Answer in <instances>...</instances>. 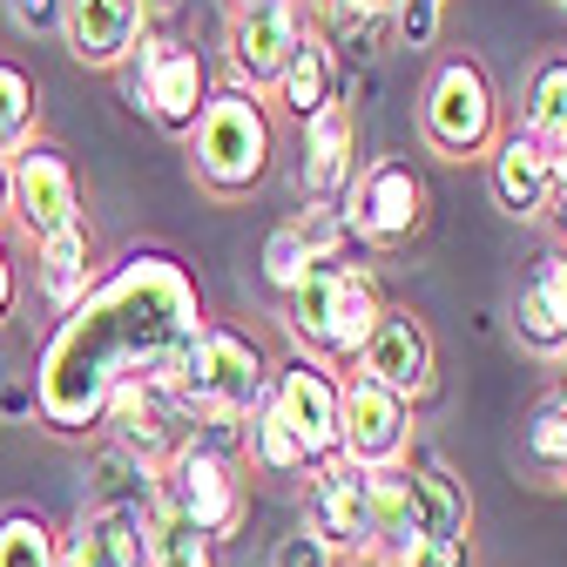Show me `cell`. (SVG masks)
Returning <instances> with one entry per match:
<instances>
[{"label": "cell", "mask_w": 567, "mask_h": 567, "mask_svg": "<svg viewBox=\"0 0 567 567\" xmlns=\"http://www.w3.org/2000/svg\"><path fill=\"white\" fill-rule=\"evenodd\" d=\"M514 338L540 359H567V250H547L514 291Z\"/></svg>", "instance_id": "21"}, {"label": "cell", "mask_w": 567, "mask_h": 567, "mask_svg": "<svg viewBox=\"0 0 567 567\" xmlns=\"http://www.w3.org/2000/svg\"><path fill=\"white\" fill-rule=\"evenodd\" d=\"M277 305H284V331H291V344L305 359H318L331 372H351L365 338H372V324H379V311H385V291H379V277L365 264L324 257Z\"/></svg>", "instance_id": "2"}, {"label": "cell", "mask_w": 567, "mask_h": 567, "mask_svg": "<svg viewBox=\"0 0 567 567\" xmlns=\"http://www.w3.org/2000/svg\"><path fill=\"white\" fill-rule=\"evenodd\" d=\"M230 8H305V0H230Z\"/></svg>", "instance_id": "39"}, {"label": "cell", "mask_w": 567, "mask_h": 567, "mask_svg": "<svg viewBox=\"0 0 567 567\" xmlns=\"http://www.w3.org/2000/svg\"><path fill=\"white\" fill-rule=\"evenodd\" d=\"M89 284H95V244H89V224L82 230H61L48 244H34V291L48 298V311H75L89 298Z\"/></svg>", "instance_id": "23"}, {"label": "cell", "mask_w": 567, "mask_h": 567, "mask_svg": "<svg viewBox=\"0 0 567 567\" xmlns=\"http://www.w3.org/2000/svg\"><path fill=\"white\" fill-rule=\"evenodd\" d=\"M0 567H61V534L41 507H0Z\"/></svg>", "instance_id": "26"}, {"label": "cell", "mask_w": 567, "mask_h": 567, "mask_svg": "<svg viewBox=\"0 0 567 567\" xmlns=\"http://www.w3.org/2000/svg\"><path fill=\"white\" fill-rule=\"evenodd\" d=\"M270 392V359L264 344L237 324H203L183 351V379H176V412L189 425H224V433H244V419L264 405Z\"/></svg>", "instance_id": "3"}, {"label": "cell", "mask_w": 567, "mask_h": 567, "mask_svg": "<svg viewBox=\"0 0 567 567\" xmlns=\"http://www.w3.org/2000/svg\"><path fill=\"white\" fill-rule=\"evenodd\" d=\"M270 102H277L284 115H291L298 128H305L311 115H324L331 102H344V95H338V54H331L311 28H305V41L291 48V61H284V75H277Z\"/></svg>", "instance_id": "22"}, {"label": "cell", "mask_w": 567, "mask_h": 567, "mask_svg": "<svg viewBox=\"0 0 567 567\" xmlns=\"http://www.w3.org/2000/svg\"><path fill=\"white\" fill-rule=\"evenodd\" d=\"M385 567H473V540H433V534H405Z\"/></svg>", "instance_id": "33"}, {"label": "cell", "mask_w": 567, "mask_h": 567, "mask_svg": "<svg viewBox=\"0 0 567 567\" xmlns=\"http://www.w3.org/2000/svg\"><path fill=\"white\" fill-rule=\"evenodd\" d=\"M560 392H567V379H560Z\"/></svg>", "instance_id": "43"}, {"label": "cell", "mask_w": 567, "mask_h": 567, "mask_svg": "<svg viewBox=\"0 0 567 567\" xmlns=\"http://www.w3.org/2000/svg\"><path fill=\"white\" fill-rule=\"evenodd\" d=\"M554 8H567V0H554Z\"/></svg>", "instance_id": "42"}, {"label": "cell", "mask_w": 567, "mask_h": 567, "mask_svg": "<svg viewBox=\"0 0 567 567\" xmlns=\"http://www.w3.org/2000/svg\"><path fill=\"white\" fill-rule=\"evenodd\" d=\"M122 68H128V109H135V115H150L163 135L189 142L196 115L209 109V95H217L203 48L183 41V34H163V28H142L135 54H128Z\"/></svg>", "instance_id": "7"}, {"label": "cell", "mask_w": 567, "mask_h": 567, "mask_svg": "<svg viewBox=\"0 0 567 567\" xmlns=\"http://www.w3.org/2000/svg\"><path fill=\"white\" fill-rule=\"evenodd\" d=\"M150 567H217V547H209L163 493L150 501Z\"/></svg>", "instance_id": "27"}, {"label": "cell", "mask_w": 567, "mask_h": 567, "mask_svg": "<svg viewBox=\"0 0 567 567\" xmlns=\"http://www.w3.org/2000/svg\"><path fill=\"white\" fill-rule=\"evenodd\" d=\"M311 264H324V257L311 250V237H305V224H298V217H291V224H277V230L264 237V284H270L277 298L291 291V284H298Z\"/></svg>", "instance_id": "31"}, {"label": "cell", "mask_w": 567, "mask_h": 567, "mask_svg": "<svg viewBox=\"0 0 567 567\" xmlns=\"http://www.w3.org/2000/svg\"><path fill=\"white\" fill-rule=\"evenodd\" d=\"M486 189L501 203V217H514V224L547 217V203H554V142H540L527 128H507L493 142V156H486Z\"/></svg>", "instance_id": "17"}, {"label": "cell", "mask_w": 567, "mask_h": 567, "mask_svg": "<svg viewBox=\"0 0 567 567\" xmlns=\"http://www.w3.org/2000/svg\"><path fill=\"white\" fill-rule=\"evenodd\" d=\"M8 169H14V230L28 244H48L61 230H82L89 196H82V176H75V163H68L61 142H48V135L21 142V150L8 156Z\"/></svg>", "instance_id": "10"}, {"label": "cell", "mask_w": 567, "mask_h": 567, "mask_svg": "<svg viewBox=\"0 0 567 567\" xmlns=\"http://www.w3.org/2000/svg\"><path fill=\"white\" fill-rule=\"evenodd\" d=\"M305 156H298V196L311 209H338L359 183V115L351 102H331L324 115H311L305 128Z\"/></svg>", "instance_id": "15"}, {"label": "cell", "mask_w": 567, "mask_h": 567, "mask_svg": "<svg viewBox=\"0 0 567 567\" xmlns=\"http://www.w3.org/2000/svg\"><path fill=\"white\" fill-rule=\"evenodd\" d=\"M277 156V115L264 95L250 89H217L209 109L189 128V176L217 196V203H244Z\"/></svg>", "instance_id": "5"}, {"label": "cell", "mask_w": 567, "mask_h": 567, "mask_svg": "<svg viewBox=\"0 0 567 567\" xmlns=\"http://www.w3.org/2000/svg\"><path fill=\"white\" fill-rule=\"evenodd\" d=\"M440 28H446V0H392V41L399 48L425 54L440 41Z\"/></svg>", "instance_id": "32"}, {"label": "cell", "mask_w": 567, "mask_h": 567, "mask_svg": "<svg viewBox=\"0 0 567 567\" xmlns=\"http://www.w3.org/2000/svg\"><path fill=\"white\" fill-rule=\"evenodd\" d=\"M338 399H344V379L305 351L270 365V392H264V412L291 433V446L305 453V473H324L338 466Z\"/></svg>", "instance_id": "9"}, {"label": "cell", "mask_w": 567, "mask_h": 567, "mask_svg": "<svg viewBox=\"0 0 567 567\" xmlns=\"http://www.w3.org/2000/svg\"><path fill=\"white\" fill-rule=\"evenodd\" d=\"M399 480H405L412 534H433V540H466L473 534V486L453 473V460L412 446V460L399 466Z\"/></svg>", "instance_id": "19"}, {"label": "cell", "mask_w": 567, "mask_h": 567, "mask_svg": "<svg viewBox=\"0 0 567 567\" xmlns=\"http://www.w3.org/2000/svg\"><path fill=\"white\" fill-rule=\"evenodd\" d=\"M163 501L209 540L224 547L244 534V433H224V425H189L183 446L163 460V480H156Z\"/></svg>", "instance_id": "4"}, {"label": "cell", "mask_w": 567, "mask_h": 567, "mask_svg": "<svg viewBox=\"0 0 567 567\" xmlns=\"http://www.w3.org/2000/svg\"><path fill=\"white\" fill-rule=\"evenodd\" d=\"M554 486H560V493H567V473H560V480H554Z\"/></svg>", "instance_id": "41"}, {"label": "cell", "mask_w": 567, "mask_h": 567, "mask_svg": "<svg viewBox=\"0 0 567 567\" xmlns=\"http://www.w3.org/2000/svg\"><path fill=\"white\" fill-rule=\"evenodd\" d=\"M501 109L507 102L493 89L480 54H440L425 89H419V142L446 163H480V156H493V142L507 135Z\"/></svg>", "instance_id": "6"}, {"label": "cell", "mask_w": 567, "mask_h": 567, "mask_svg": "<svg viewBox=\"0 0 567 567\" xmlns=\"http://www.w3.org/2000/svg\"><path fill=\"white\" fill-rule=\"evenodd\" d=\"M203 324L209 318L189 264L163 244H135L48 331L34 359V399H28L34 419L61 440H82L102 425V405L122 385H150L169 399L183 379V351Z\"/></svg>", "instance_id": "1"}, {"label": "cell", "mask_w": 567, "mask_h": 567, "mask_svg": "<svg viewBox=\"0 0 567 567\" xmlns=\"http://www.w3.org/2000/svg\"><path fill=\"white\" fill-rule=\"evenodd\" d=\"M412 425H419V412L399 392L372 385L365 372L344 379V399H338V460L344 466H359V473H399L412 460V446H419Z\"/></svg>", "instance_id": "11"}, {"label": "cell", "mask_w": 567, "mask_h": 567, "mask_svg": "<svg viewBox=\"0 0 567 567\" xmlns=\"http://www.w3.org/2000/svg\"><path fill=\"white\" fill-rule=\"evenodd\" d=\"M61 567H150V514L82 501L61 527Z\"/></svg>", "instance_id": "16"}, {"label": "cell", "mask_w": 567, "mask_h": 567, "mask_svg": "<svg viewBox=\"0 0 567 567\" xmlns=\"http://www.w3.org/2000/svg\"><path fill=\"white\" fill-rule=\"evenodd\" d=\"M244 466L264 473V480H311V473H305V453L291 446V433H284L264 405L244 419Z\"/></svg>", "instance_id": "28"}, {"label": "cell", "mask_w": 567, "mask_h": 567, "mask_svg": "<svg viewBox=\"0 0 567 567\" xmlns=\"http://www.w3.org/2000/svg\"><path fill=\"white\" fill-rule=\"evenodd\" d=\"M305 8H230L224 21V68H230V89L270 95L291 48L305 41Z\"/></svg>", "instance_id": "14"}, {"label": "cell", "mask_w": 567, "mask_h": 567, "mask_svg": "<svg viewBox=\"0 0 567 567\" xmlns=\"http://www.w3.org/2000/svg\"><path fill=\"white\" fill-rule=\"evenodd\" d=\"M142 41V0H61V48L82 68H122Z\"/></svg>", "instance_id": "20"}, {"label": "cell", "mask_w": 567, "mask_h": 567, "mask_svg": "<svg viewBox=\"0 0 567 567\" xmlns=\"http://www.w3.org/2000/svg\"><path fill=\"white\" fill-rule=\"evenodd\" d=\"M338 567H385V560H379V554H365V560H338Z\"/></svg>", "instance_id": "40"}, {"label": "cell", "mask_w": 567, "mask_h": 567, "mask_svg": "<svg viewBox=\"0 0 567 567\" xmlns=\"http://www.w3.org/2000/svg\"><path fill=\"white\" fill-rule=\"evenodd\" d=\"M14 305H21V270H14V257H8V244H0V324L14 318Z\"/></svg>", "instance_id": "36"}, {"label": "cell", "mask_w": 567, "mask_h": 567, "mask_svg": "<svg viewBox=\"0 0 567 567\" xmlns=\"http://www.w3.org/2000/svg\"><path fill=\"white\" fill-rule=\"evenodd\" d=\"M8 14L28 34H61V0H8Z\"/></svg>", "instance_id": "35"}, {"label": "cell", "mask_w": 567, "mask_h": 567, "mask_svg": "<svg viewBox=\"0 0 567 567\" xmlns=\"http://www.w3.org/2000/svg\"><path fill=\"white\" fill-rule=\"evenodd\" d=\"M520 453L534 473H547V486L567 473V392H547L527 419V433H520Z\"/></svg>", "instance_id": "29"}, {"label": "cell", "mask_w": 567, "mask_h": 567, "mask_svg": "<svg viewBox=\"0 0 567 567\" xmlns=\"http://www.w3.org/2000/svg\"><path fill=\"white\" fill-rule=\"evenodd\" d=\"M520 128L540 135V142H560L567 135V48L534 54L527 82H520Z\"/></svg>", "instance_id": "25"}, {"label": "cell", "mask_w": 567, "mask_h": 567, "mask_svg": "<svg viewBox=\"0 0 567 567\" xmlns=\"http://www.w3.org/2000/svg\"><path fill=\"white\" fill-rule=\"evenodd\" d=\"M305 21L331 54H379L392 41V0H305Z\"/></svg>", "instance_id": "24"}, {"label": "cell", "mask_w": 567, "mask_h": 567, "mask_svg": "<svg viewBox=\"0 0 567 567\" xmlns=\"http://www.w3.org/2000/svg\"><path fill=\"white\" fill-rule=\"evenodd\" d=\"M547 209H560V230H567V135L554 142V203Z\"/></svg>", "instance_id": "37"}, {"label": "cell", "mask_w": 567, "mask_h": 567, "mask_svg": "<svg viewBox=\"0 0 567 567\" xmlns=\"http://www.w3.org/2000/svg\"><path fill=\"white\" fill-rule=\"evenodd\" d=\"M270 567H338V554H331L311 527H291V534L270 547Z\"/></svg>", "instance_id": "34"}, {"label": "cell", "mask_w": 567, "mask_h": 567, "mask_svg": "<svg viewBox=\"0 0 567 567\" xmlns=\"http://www.w3.org/2000/svg\"><path fill=\"white\" fill-rule=\"evenodd\" d=\"M14 224V169H8V156H0V230Z\"/></svg>", "instance_id": "38"}, {"label": "cell", "mask_w": 567, "mask_h": 567, "mask_svg": "<svg viewBox=\"0 0 567 567\" xmlns=\"http://www.w3.org/2000/svg\"><path fill=\"white\" fill-rule=\"evenodd\" d=\"M95 433H109V446H122V453H135L142 466H156L163 473V460L183 446V433H189V419L176 412V399H163V392H150V385H122L109 405H102V425Z\"/></svg>", "instance_id": "18"}, {"label": "cell", "mask_w": 567, "mask_h": 567, "mask_svg": "<svg viewBox=\"0 0 567 567\" xmlns=\"http://www.w3.org/2000/svg\"><path fill=\"white\" fill-rule=\"evenodd\" d=\"M351 372H365L372 385L399 392V399L419 412L425 399L440 392V344H433V331H425V318H419L412 305H385Z\"/></svg>", "instance_id": "12"}, {"label": "cell", "mask_w": 567, "mask_h": 567, "mask_svg": "<svg viewBox=\"0 0 567 567\" xmlns=\"http://www.w3.org/2000/svg\"><path fill=\"white\" fill-rule=\"evenodd\" d=\"M298 527H311L338 560H365V554H379V514H372V473H359V466H324V473H311L305 480V520Z\"/></svg>", "instance_id": "13"}, {"label": "cell", "mask_w": 567, "mask_h": 567, "mask_svg": "<svg viewBox=\"0 0 567 567\" xmlns=\"http://www.w3.org/2000/svg\"><path fill=\"white\" fill-rule=\"evenodd\" d=\"M344 217V237L359 250H399L425 230V217H433V189H425V169L412 156H379L359 169V183H351V196L338 203Z\"/></svg>", "instance_id": "8"}, {"label": "cell", "mask_w": 567, "mask_h": 567, "mask_svg": "<svg viewBox=\"0 0 567 567\" xmlns=\"http://www.w3.org/2000/svg\"><path fill=\"white\" fill-rule=\"evenodd\" d=\"M34 115H41V89L21 61L0 54V156H14L21 142H34Z\"/></svg>", "instance_id": "30"}]
</instances>
